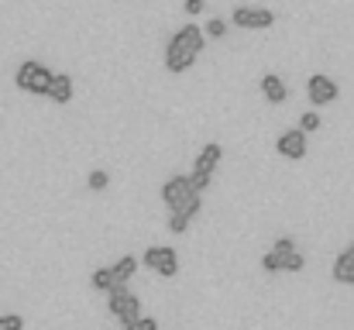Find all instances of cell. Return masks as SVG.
Instances as JSON below:
<instances>
[{"label": "cell", "mask_w": 354, "mask_h": 330, "mask_svg": "<svg viewBox=\"0 0 354 330\" xmlns=\"http://www.w3.org/2000/svg\"><path fill=\"white\" fill-rule=\"evenodd\" d=\"M141 265H148V268H152L155 275H162V279H176V275H179V255H176V248H165V244L145 248Z\"/></svg>", "instance_id": "cell-4"}, {"label": "cell", "mask_w": 354, "mask_h": 330, "mask_svg": "<svg viewBox=\"0 0 354 330\" xmlns=\"http://www.w3.org/2000/svg\"><path fill=\"white\" fill-rule=\"evenodd\" d=\"M138 265H141V261H138L134 255H121V258L110 265V275H114V282H117V285H128V279L138 272Z\"/></svg>", "instance_id": "cell-13"}, {"label": "cell", "mask_w": 354, "mask_h": 330, "mask_svg": "<svg viewBox=\"0 0 354 330\" xmlns=\"http://www.w3.org/2000/svg\"><path fill=\"white\" fill-rule=\"evenodd\" d=\"M90 285H93L97 292H110V289H117V282H114L110 268H97V272L90 275Z\"/></svg>", "instance_id": "cell-15"}, {"label": "cell", "mask_w": 354, "mask_h": 330, "mask_svg": "<svg viewBox=\"0 0 354 330\" xmlns=\"http://www.w3.org/2000/svg\"><path fill=\"white\" fill-rule=\"evenodd\" d=\"M261 268H265V272H282V265H279V258H275L272 251L261 255Z\"/></svg>", "instance_id": "cell-24"}, {"label": "cell", "mask_w": 354, "mask_h": 330, "mask_svg": "<svg viewBox=\"0 0 354 330\" xmlns=\"http://www.w3.org/2000/svg\"><path fill=\"white\" fill-rule=\"evenodd\" d=\"M45 97L52 104H69L73 100V76L69 73H52V83H49Z\"/></svg>", "instance_id": "cell-8"}, {"label": "cell", "mask_w": 354, "mask_h": 330, "mask_svg": "<svg viewBox=\"0 0 354 330\" xmlns=\"http://www.w3.org/2000/svg\"><path fill=\"white\" fill-rule=\"evenodd\" d=\"M303 268H306V258H303L299 251H292V255L282 261V272H303Z\"/></svg>", "instance_id": "cell-23"}, {"label": "cell", "mask_w": 354, "mask_h": 330, "mask_svg": "<svg viewBox=\"0 0 354 330\" xmlns=\"http://www.w3.org/2000/svg\"><path fill=\"white\" fill-rule=\"evenodd\" d=\"M203 35H210V38H224V35H227V21H220V18H210V21L203 25Z\"/></svg>", "instance_id": "cell-19"}, {"label": "cell", "mask_w": 354, "mask_h": 330, "mask_svg": "<svg viewBox=\"0 0 354 330\" xmlns=\"http://www.w3.org/2000/svg\"><path fill=\"white\" fill-rule=\"evenodd\" d=\"M316 128H320V114H316V110H306V114L299 117V131L309 134V131H316Z\"/></svg>", "instance_id": "cell-22"}, {"label": "cell", "mask_w": 354, "mask_h": 330, "mask_svg": "<svg viewBox=\"0 0 354 330\" xmlns=\"http://www.w3.org/2000/svg\"><path fill=\"white\" fill-rule=\"evenodd\" d=\"M182 8H186V14H203V8H206V4H203V0H186Z\"/></svg>", "instance_id": "cell-26"}, {"label": "cell", "mask_w": 354, "mask_h": 330, "mask_svg": "<svg viewBox=\"0 0 354 330\" xmlns=\"http://www.w3.org/2000/svg\"><path fill=\"white\" fill-rule=\"evenodd\" d=\"M121 330H158V320H155V316H138V320L124 323Z\"/></svg>", "instance_id": "cell-21"}, {"label": "cell", "mask_w": 354, "mask_h": 330, "mask_svg": "<svg viewBox=\"0 0 354 330\" xmlns=\"http://www.w3.org/2000/svg\"><path fill=\"white\" fill-rule=\"evenodd\" d=\"M275 152H279L282 158H289V162L306 158V134H303L299 128H296V131H282L279 141H275Z\"/></svg>", "instance_id": "cell-7"}, {"label": "cell", "mask_w": 354, "mask_h": 330, "mask_svg": "<svg viewBox=\"0 0 354 330\" xmlns=\"http://www.w3.org/2000/svg\"><path fill=\"white\" fill-rule=\"evenodd\" d=\"M186 227H189V220H182V217H172V213H169V231H172V234H186Z\"/></svg>", "instance_id": "cell-25"}, {"label": "cell", "mask_w": 354, "mask_h": 330, "mask_svg": "<svg viewBox=\"0 0 354 330\" xmlns=\"http://www.w3.org/2000/svg\"><path fill=\"white\" fill-rule=\"evenodd\" d=\"M107 296H110V299H107V309H110V316L121 320V327L141 316V299H138L128 285H117V289H110Z\"/></svg>", "instance_id": "cell-3"}, {"label": "cell", "mask_w": 354, "mask_h": 330, "mask_svg": "<svg viewBox=\"0 0 354 330\" xmlns=\"http://www.w3.org/2000/svg\"><path fill=\"white\" fill-rule=\"evenodd\" d=\"M86 186H90V189H93V193H104V189H107V186H110V176H107V172H104V169H93V172H90V176H86Z\"/></svg>", "instance_id": "cell-16"}, {"label": "cell", "mask_w": 354, "mask_h": 330, "mask_svg": "<svg viewBox=\"0 0 354 330\" xmlns=\"http://www.w3.org/2000/svg\"><path fill=\"white\" fill-rule=\"evenodd\" d=\"M203 42H206V35H203L200 25H182L169 38V45H165V69L176 73V76H182L186 69H193L196 56L203 52Z\"/></svg>", "instance_id": "cell-1"}, {"label": "cell", "mask_w": 354, "mask_h": 330, "mask_svg": "<svg viewBox=\"0 0 354 330\" xmlns=\"http://www.w3.org/2000/svg\"><path fill=\"white\" fill-rule=\"evenodd\" d=\"M0 330H25V316L21 313H0Z\"/></svg>", "instance_id": "cell-18"}, {"label": "cell", "mask_w": 354, "mask_h": 330, "mask_svg": "<svg viewBox=\"0 0 354 330\" xmlns=\"http://www.w3.org/2000/svg\"><path fill=\"white\" fill-rule=\"evenodd\" d=\"M189 193H196V189L189 186V179H186V176H172V179H165V186H162V203L172 207V203H179V200L189 196Z\"/></svg>", "instance_id": "cell-10"}, {"label": "cell", "mask_w": 354, "mask_h": 330, "mask_svg": "<svg viewBox=\"0 0 354 330\" xmlns=\"http://www.w3.org/2000/svg\"><path fill=\"white\" fill-rule=\"evenodd\" d=\"M306 97H309L313 107H327V104H333V100L340 97V90H337V83H333L330 76L313 73V76L306 80Z\"/></svg>", "instance_id": "cell-5"}, {"label": "cell", "mask_w": 354, "mask_h": 330, "mask_svg": "<svg viewBox=\"0 0 354 330\" xmlns=\"http://www.w3.org/2000/svg\"><path fill=\"white\" fill-rule=\"evenodd\" d=\"M347 255H351V258H354V241H351V244H347Z\"/></svg>", "instance_id": "cell-27"}, {"label": "cell", "mask_w": 354, "mask_h": 330, "mask_svg": "<svg viewBox=\"0 0 354 330\" xmlns=\"http://www.w3.org/2000/svg\"><path fill=\"white\" fill-rule=\"evenodd\" d=\"M292 251H296V241H292V237H279V241L272 244V255L279 258V265H282V261H285Z\"/></svg>", "instance_id": "cell-17"}, {"label": "cell", "mask_w": 354, "mask_h": 330, "mask_svg": "<svg viewBox=\"0 0 354 330\" xmlns=\"http://www.w3.org/2000/svg\"><path fill=\"white\" fill-rule=\"evenodd\" d=\"M14 83H18V90H25V93L45 97V90H49V83H52V69L42 66V62H35V59H28V62L18 66Z\"/></svg>", "instance_id": "cell-2"}, {"label": "cell", "mask_w": 354, "mask_h": 330, "mask_svg": "<svg viewBox=\"0 0 354 330\" xmlns=\"http://www.w3.org/2000/svg\"><path fill=\"white\" fill-rule=\"evenodd\" d=\"M200 207H203L200 193H189V196H182L179 203H172V207H169V213H172V217H182V220H193V217L200 213Z\"/></svg>", "instance_id": "cell-14"}, {"label": "cell", "mask_w": 354, "mask_h": 330, "mask_svg": "<svg viewBox=\"0 0 354 330\" xmlns=\"http://www.w3.org/2000/svg\"><path fill=\"white\" fill-rule=\"evenodd\" d=\"M220 158H224V148H220L217 141H210V145H203V148H200V155H196L193 169H196V172H210V176H213V169L220 165Z\"/></svg>", "instance_id": "cell-11"}, {"label": "cell", "mask_w": 354, "mask_h": 330, "mask_svg": "<svg viewBox=\"0 0 354 330\" xmlns=\"http://www.w3.org/2000/svg\"><path fill=\"white\" fill-rule=\"evenodd\" d=\"M261 97L272 104V107H279V104H285V97H289V90H285V83H282V76H275V73H265L261 76Z\"/></svg>", "instance_id": "cell-9"}, {"label": "cell", "mask_w": 354, "mask_h": 330, "mask_svg": "<svg viewBox=\"0 0 354 330\" xmlns=\"http://www.w3.org/2000/svg\"><path fill=\"white\" fill-rule=\"evenodd\" d=\"M231 21H234L237 28H248V32H265V28L275 25V14L265 11V8H234Z\"/></svg>", "instance_id": "cell-6"}, {"label": "cell", "mask_w": 354, "mask_h": 330, "mask_svg": "<svg viewBox=\"0 0 354 330\" xmlns=\"http://www.w3.org/2000/svg\"><path fill=\"white\" fill-rule=\"evenodd\" d=\"M186 179H189V186H193L196 193H203V189H210V179H213V176H210V172H196V169H193Z\"/></svg>", "instance_id": "cell-20"}, {"label": "cell", "mask_w": 354, "mask_h": 330, "mask_svg": "<svg viewBox=\"0 0 354 330\" xmlns=\"http://www.w3.org/2000/svg\"><path fill=\"white\" fill-rule=\"evenodd\" d=\"M330 275H333V282H340V285H354V258H351L347 251H340V255L333 258Z\"/></svg>", "instance_id": "cell-12"}]
</instances>
